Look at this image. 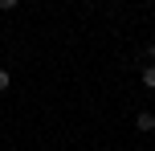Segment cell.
Instances as JSON below:
<instances>
[{
  "mask_svg": "<svg viewBox=\"0 0 155 151\" xmlns=\"http://www.w3.org/2000/svg\"><path fill=\"white\" fill-rule=\"evenodd\" d=\"M8 82H12V78H8V70H0V90H8Z\"/></svg>",
  "mask_w": 155,
  "mask_h": 151,
  "instance_id": "277c9868",
  "label": "cell"
},
{
  "mask_svg": "<svg viewBox=\"0 0 155 151\" xmlns=\"http://www.w3.org/2000/svg\"><path fill=\"white\" fill-rule=\"evenodd\" d=\"M135 127H139V131H155V114H151V110H139Z\"/></svg>",
  "mask_w": 155,
  "mask_h": 151,
  "instance_id": "6da1fadb",
  "label": "cell"
},
{
  "mask_svg": "<svg viewBox=\"0 0 155 151\" xmlns=\"http://www.w3.org/2000/svg\"><path fill=\"white\" fill-rule=\"evenodd\" d=\"M143 86L155 90V65H147V70H143Z\"/></svg>",
  "mask_w": 155,
  "mask_h": 151,
  "instance_id": "7a4b0ae2",
  "label": "cell"
},
{
  "mask_svg": "<svg viewBox=\"0 0 155 151\" xmlns=\"http://www.w3.org/2000/svg\"><path fill=\"white\" fill-rule=\"evenodd\" d=\"M21 0H0V12H8V8H16Z\"/></svg>",
  "mask_w": 155,
  "mask_h": 151,
  "instance_id": "3957f363",
  "label": "cell"
},
{
  "mask_svg": "<svg viewBox=\"0 0 155 151\" xmlns=\"http://www.w3.org/2000/svg\"><path fill=\"white\" fill-rule=\"evenodd\" d=\"M151 61H155V45H151Z\"/></svg>",
  "mask_w": 155,
  "mask_h": 151,
  "instance_id": "5b68a950",
  "label": "cell"
}]
</instances>
